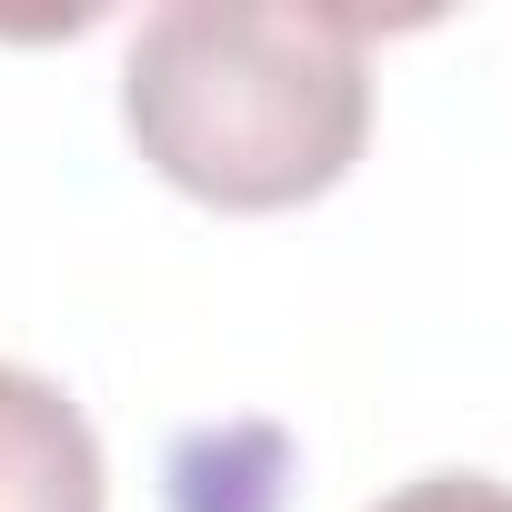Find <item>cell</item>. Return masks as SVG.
<instances>
[{
    "mask_svg": "<svg viewBox=\"0 0 512 512\" xmlns=\"http://www.w3.org/2000/svg\"><path fill=\"white\" fill-rule=\"evenodd\" d=\"M121 121L211 211H302L372 141V31L272 0H171L131 31Z\"/></svg>",
    "mask_w": 512,
    "mask_h": 512,
    "instance_id": "obj_1",
    "label": "cell"
},
{
    "mask_svg": "<svg viewBox=\"0 0 512 512\" xmlns=\"http://www.w3.org/2000/svg\"><path fill=\"white\" fill-rule=\"evenodd\" d=\"M101 442L81 402L21 362H0V512H101Z\"/></svg>",
    "mask_w": 512,
    "mask_h": 512,
    "instance_id": "obj_2",
    "label": "cell"
},
{
    "mask_svg": "<svg viewBox=\"0 0 512 512\" xmlns=\"http://www.w3.org/2000/svg\"><path fill=\"white\" fill-rule=\"evenodd\" d=\"M372 512H512V482H492V472H422V482L382 492Z\"/></svg>",
    "mask_w": 512,
    "mask_h": 512,
    "instance_id": "obj_3",
    "label": "cell"
}]
</instances>
